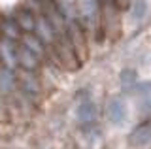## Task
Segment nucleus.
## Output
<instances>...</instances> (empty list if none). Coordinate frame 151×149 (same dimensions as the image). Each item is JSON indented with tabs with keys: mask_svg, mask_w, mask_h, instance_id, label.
<instances>
[{
	"mask_svg": "<svg viewBox=\"0 0 151 149\" xmlns=\"http://www.w3.org/2000/svg\"><path fill=\"white\" fill-rule=\"evenodd\" d=\"M17 51L19 47H15L13 40L4 38L0 42V60L4 62V66L15 70V66H19V59H17Z\"/></svg>",
	"mask_w": 151,
	"mask_h": 149,
	"instance_id": "1",
	"label": "nucleus"
},
{
	"mask_svg": "<svg viewBox=\"0 0 151 149\" xmlns=\"http://www.w3.org/2000/svg\"><path fill=\"white\" fill-rule=\"evenodd\" d=\"M106 115L108 121L113 125H123L127 119V104L121 98H111L106 106Z\"/></svg>",
	"mask_w": 151,
	"mask_h": 149,
	"instance_id": "2",
	"label": "nucleus"
},
{
	"mask_svg": "<svg viewBox=\"0 0 151 149\" xmlns=\"http://www.w3.org/2000/svg\"><path fill=\"white\" fill-rule=\"evenodd\" d=\"M76 113H78V121H79L81 127H89V125H93L94 121H96V108H94L91 98L79 100Z\"/></svg>",
	"mask_w": 151,
	"mask_h": 149,
	"instance_id": "3",
	"label": "nucleus"
},
{
	"mask_svg": "<svg viewBox=\"0 0 151 149\" xmlns=\"http://www.w3.org/2000/svg\"><path fill=\"white\" fill-rule=\"evenodd\" d=\"M129 142H130V145H134V147L147 145V143L151 142V121H144V123H140L138 127L130 132Z\"/></svg>",
	"mask_w": 151,
	"mask_h": 149,
	"instance_id": "4",
	"label": "nucleus"
},
{
	"mask_svg": "<svg viewBox=\"0 0 151 149\" xmlns=\"http://www.w3.org/2000/svg\"><path fill=\"white\" fill-rule=\"evenodd\" d=\"M17 59H19V66H21L23 70H34L38 66V55L34 53L32 49H28L25 44L23 45H19V51H17Z\"/></svg>",
	"mask_w": 151,
	"mask_h": 149,
	"instance_id": "5",
	"label": "nucleus"
},
{
	"mask_svg": "<svg viewBox=\"0 0 151 149\" xmlns=\"http://www.w3.org/2000/svg\"><path fill=\"white\" fill-rule=\"evenodd\" d=\"M119 83H121V87H123V91H125V92L136 91V87H138L136 72H134V70H123L121 76H119Z\"/></svg>",
	"mask_w": 151,
	"mask_h": 149,
	"instance_id": "6",
	"label": "nucleus"
},
{
	"mask_svg": "<svg viewBox=\"0 0 151 149\" xmlns=\"http://www.w3.org/2000/svg\"><path fill=\"white\" fill-rule=\"evenodd\" d=\"M15 85V70L4 66L0 68V91H9Z\"/></svg>",
	"mask_w": 151,
	"mask_h": 149,
	"instance_id": "7",
	"label": "nucleus"
},
{
	"mask_svg": "<svg viewBox=\"0 0 151 149\" xmlns=\"http://www.w3.org/2000/svg\"><path fill=\"white\" fill-rule=\"evenodd\" d=\"M25 45H27L28 49L34 51L38 57H42V55L45 53V49H44V45H42V40H40V38H34V36L30 38V36H28V38L25 40Z\"/></svg>",
	"mask_w": 151,
	"mask_h": 149,
	"instance_id": "8",
	"label": "nucleus"
},
{
	"mask_svg": "<svg viewBox=\"0 0 151 149\" xmlns=\"http://www.w3.org/2000/svg\"><path fill=\"white\" fill-rule=\"evenodd\" d=\"M17 25L23 30H32L34 29V19H32L30 13H19L17 15Z\"/></svg>",
	"mask_w": 151,
	"mask_h": 149,
	"instance_id": "9",
	"label": "nucleus"
},
{
	"mask_svg": "<svg viewBox=\"0 0 151 149\" xmlns=\"http://www.w3.org/2000/svg\"><path fill=\"white\" fill-rule=\"evenodd\" d=\"M21 83L25 85L27 91H32V92H38V89H40V87H38V81L30 76L28 70H25V74H23V77H21Z\"/></svg>",
	"mask_w": 151,
	"mask_h": 149,
	"instance_id": "10",
	"label": "nucleus"
},
{
	"mask_svg": "<svg viewBox=\"0 0 151 149\" xmlns=\"http://www.w3.org/2000/svg\"><path fill=\"white\" fill-rule=\"evenodd\" d=\"M2 30H4V34H6V38H9V40H17L19 38V29L9 21L2 25Z\"/></svg>",
	"mask_w": 151,
	"mask_h": 149,
	"instance_id": "11",
	"label": "nucleus"
}]
</instances>
